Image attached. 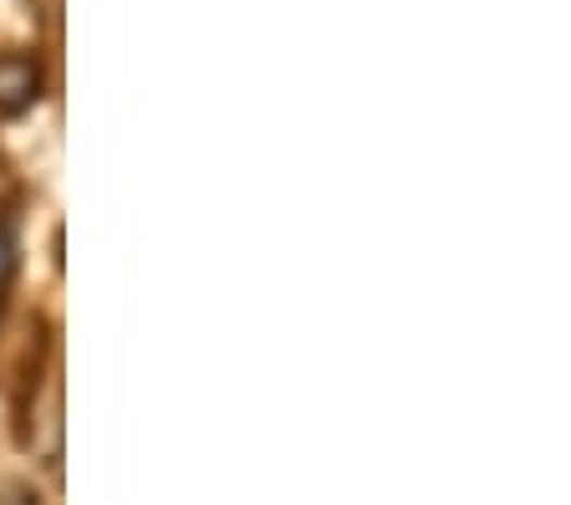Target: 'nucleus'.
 I'll list each match as a JSON object with an SVG mask.
<instances>
[{
    "mask_svg": "<svg viewBox=\"0 0 571 505\" xmlns=\"http://www.w3.org/2000/svg\"><path fill=\"white\" fill-rule=\"evenodd\" d=\"M36 87H41V72H36L26 56H5V62H0V108H5V113L31 108Z\"/></svg>",
    "mask_w": 571,
    "mask_h": 505,
    "instance_id": "nucleus-1",
    "label": "nucleus"
}]
</instances>
